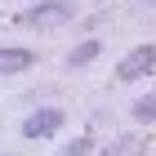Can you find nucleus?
I'll return each mask as SVG.
<instances>
[{"label":"nucleus","instance_id":"nucleus-3","mask_svg":"<svg viewBox=\"0 0 156 156\" xmlns=\"http://www.w3.org/2000/svg\"><path fill=\"white\" fill-rule=\"evenodd\" d=\"M156 72V45H134L125 58L116 62V80H143V76H152Z\"/></svg>","mask_w":156,"mask_h":156},{"label":"nucleus","instance_id":"nucleus-8","mask_svg":"<svg viewBox=\"0 0 156 156\" xmlns=\"http://www.w3.org/2000/svg\"><path fill=\"white\" fill-rule=\"evenodd\" d=\"M85 152H94V138H76V143L62 147V156H85Z\"/></svg>","mask_w":156,"mask_h":156},{"label":"nucleus","instance_id":"nucleus-5","mask_svg":"<svg viewBox=\"0 0 156 156\" xmlns=\"http://www.w3.org/2000/svg\"><path fill=\"white\" fill-rule=\"evenodd\" d=\"M94 58H103V40H98V36H85V40H76V45L67 49V67H72V72L89 67Z\"/></svg>","mask_w":156,"mask_h":156},{"label":"nucleus","instance_id":"nucleus-4","mask_svg":"<svg viewBox=\"0 0 156 156\" xmlns=\"http://www.w3.org/2000/svg\"><path fill=\"white\" fill-rule=\"evenodd\" d=\"M36 67V49L27 45H0V76H23Z\"/></svg>","mask_w":156,"mask_h":156},{"label":"nucleus","instance_id":"nucleus-2","mask_svg":"<svg viewBox=\"0 0 156 156\" xmlns=\"http://www.w3.org/2000/svg\"><path fill=\"white\" fill-rule=\"evenodd\" d=\"M62 125H67V112L62 107H36V112H27L23 120H18V134L23 138H58Z\"/></svg>","mask_w":156,"mask_h":156},{"label":"nucleus","instance_id":"nucleus-7","mask_svg":"<svg viewBox=\"0 0 156 156\" xmlns=\"http://www.w3.org/2000/svg\"><path fill=\"white\" fill-rule=\"evenodd\" d=\"M129 120H134V125H156V89L129 103Z\"/></svg>","mask_w":156,"mask_h":156},{"label":"nucleus","instance_id":"nucleus-6","mask_svg":"<svg viewBox=\"0 0 156 156\" xmlns=\"http://www.w3.org/2000/svg\"><path fill=\"white\" fill-rule=\"evenodd\" d=\"M147 152V134H138V129H125V134H116L107 147H103V156H143Z\"/></svg>","mask_w":156,"mask_h":156},{"label":"nucleus","instance_id":"nucleus-1","mask_svg":"<svg viewBox=\"0 0 156 156\" xmlns=\"http://www.w3.org/2000/svg\"><path fill=\"white\" fill-rule=\"evenodd\" d=\"M72 18H76L72 0H40V5H31V9L18 13V23L31 27V31H58V27H67Z\"/></svg>","mask_w":156,"mask_h":156}]
</instances>
